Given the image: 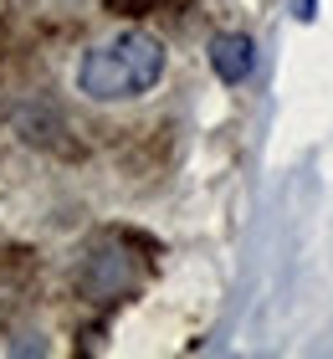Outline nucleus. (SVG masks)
Returning <instances> with one entry per match:
<instances>
[{
    "instance_id": "f257e3e1",
    "label": "nucleus",
    "mask_w": 333,
    "mask_h": 359,
    "mask_svg": "<svg viewBox=\"0 0 333 359\" xmlns=\"http://www.w3.org/2000/svg\"><path fill=\"white\" fill-rule=\"evenodd\" d=\"M164 77V41L149 31H118L97 41L77 62V93L93 103H128Z\"/></svg>"
},
{
    "instance_id": "f03ea898",
    "label": "nucleus",
    "mask_w": 333,
    "mask_h": 359,
    "mask_svg": "<svg viewBox=\"0 0 333 359\" xmlns=\"http://www.w3.org/2000/svg\"><path fill=\"white\" fill-rule=\"evenodd\" d=\"M210 67L221 77L226 88H241L246 77L257 72V46L252 36H241V31H221V36L210 41Z\"/></svg>"
},
{
    "instance_id": "7ed1b4c3",
    "label": "nucleus",
    "mask_w": 333,
    "mask_h": 359,
    "mask_svg": "<svg viewBox=\"0 0 333 359\" xmlns=\"http://www.w3.org/2000/svg\"><path fill=\"white\" fill-rule=\"evenodd\" d=\"M11 123H15V134H21L26 144H41V149H67V123L57 118V113L36 108V103L11 108Z\"/></svg>"
},
{
    "instance_id": "20e7f679",
    "label": "nucleus",
    "mask_w": 333,
    "mask_h": 359,
    "mask_svg": "<svg viewBox=\"0 0 333 359\" xmlns=\"http://www.w3.org/2000/svg\"><path fill=\"white\" fill-rule=\"evenodd\" d=\"M108 11L113 15H149V11H159V0H108Z\"/></svg>"
}]
</instances>
